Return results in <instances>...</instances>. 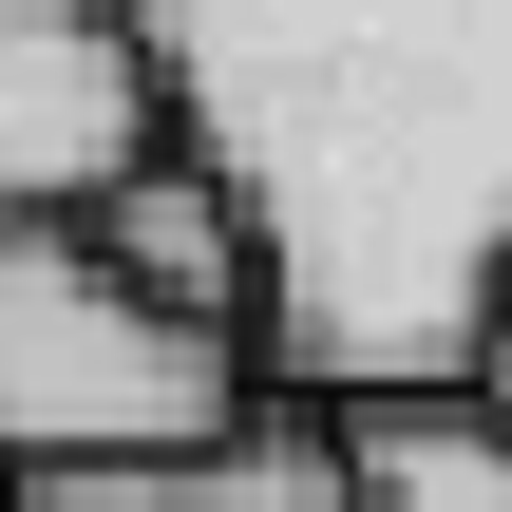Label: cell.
Returning <instances> with one entry per match:
<instances>
[{"mask_svg":"<svg viewBox=\"0 0 512 512\" xmlns=\"http://www.w3.org/2000/svg\"><path fill=\"white\" fill-rule=\"evenodd\" d=\"M171 152L247 209V380L437 399L512 285V0H114Z\"/></svg>","mask_w":512,"mask_h":512,"instance_id":"cell-1","label":"cell"},{"mask_svg":"<svg viewBox=\"0 0 512 512\" xmlns=\"http://www.w3.org/2000/svg\"><path fill=\"white\" fill-rule=\"evenodd\" d=\"M266 380L190 323H152L76 228H0V475H114L228 437Z\"/></svg>","mask_w":512,"mask_h":512,"instance_id":"cell-2","label":"cell"},{"mask_svg":"<svg viewBox=\"0 0 512 512\" xmlns=\"http://www.w3.org/2000/svg\"><path fill=\"white\" fill-rule=\"evenodd\" d=\"M152 57L114 38V0H0V228H95L114 171H152Z\"/></svg>","mask_w":512,"mask_h":512,"instance_id":"cell-3","label":"cell"},{"mask_svg":"<svg viewBox=\"0 0 512 512\" xmlns=\"http://www.w3.org/2000/svg\"><path fill=\"white\" fill-rule=\"evenodd\" d=\"M152 323H190V342H228L247 361V323H266V247H247V209L190 171V152H152V171H114L95 190V228H76Z\"/></svg>","mask_w":512,"mask_h":512,"instance_id":"cell-4","label":"cell"},{"mask_svg":"<svg viewBox=\"0 0 512 512\" xmlns=\"http://www.w3.org/2000/svg\"><path fill=\"white\" fill-rule=\"evenodd\" d=\"M0 512H361L342 494V437L304 399H247L228 437L190 456H114V475H0Z\"/></svg>","mask_w":512,"mask_h":512,"instance_id":"cell-5","label":"cell"},{"mask_svg":"<svg viewBox=\"0 0 512 512\" xmlns=\"http://www.w3.org/2000/svg\"><path fill=\"white\" fill-rule=\"evenodd\" d=\"M323 437H342V494L361 512H512V418L456 399V380L437 399H342Z\"/></svg>","mask_w":512,"mask_h":512,"instance_id":"cell-6","label":"cell"},{"mask_svg":"<svg viewBox=\"0 0 512 512\" xmlns=\"http://www.w3.org/2000/svg\"><path fill=\"white\" fill-rule=\"evenodd\" d=\"M456 399H494V418H512V285H494V323H475V361H456Z\"/></svg>","mask_w":512,"mask_h":512,"instance_id":"cell-7","label":"cell"}]
</instances>
